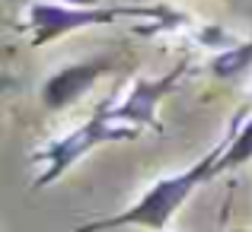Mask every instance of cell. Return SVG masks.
Returning <instances> with one entry per match:
<instances>
[{
    "label": "cell",
    "mask_w": 252,
    "mask_h": 232,
    "mask_svg": "<svg viewBox=\"0 0 252 232\" xmlns=\"http://www.w3.org/2000/svg\"><path fill=\"white\" fill-rule=\"evenodd\" d=\"M134 137H137V130L128 128L125 121H115V118H112V105H102V108H96V115H93L90 121H83L77 130H70L67 137L48 143V147H42L32 156L35 162H42L35 188H45V184L58 181V178H61L77 159H83L90 150L102 147V143H115V140H134Z\"/></svg>",
    "instance_id": "7a4b0ae2"
},
{
    "label": "cell",
    "mask_w": 252,
    "mask_h": 232,
    "mask_svg": "<svg viewBox=\"0 0 252 232\" xmlns=\"http://www.w3.org/2000/svg\"><path fill=\"white\" fill-rule=\"evenodd\" d=\"M252 67V42H243V45H230L227 51L211 61V70H214L217 79H236L243 77L246 70Z\"/></svg>",
    "instance_id": "8992f818"
},
{
    "label": "cell",
    "mask_w": 252,
    "mask_h": 232,
    "mask_svg": "<svg viewBox=\"0 0 252 232\" xmlns=\"http://www.w3.org/2000/svg\"><path fill=\"white\" fill-rule=\"evenodd\" d=\"M252 159V118L246 124H243L240 130H236V137L227 143V150L220 153V159H217V175L220 172H227V169H240L243 162H249Z\"/></svg>",
    "instance_id": "52a82bcc"
},
{
    "label": "cell",
    "mask_w": 252,
    "mask_h": 232,
    "mask_svg": "<svg viewBox=\"0 0 252 232\" xmlns=\"http://www.w3.org/2000/svg\"><path fill=\"white\" fill-rule=\"evenodd\" d=\"M58 3H67V6H96V0H58Z\"/></svg>",
    "instance_id": "ba28073f"
},
{
    "label": "cell",
    "mask_w": 252,
    "mask_h": 232,
    "mask_svg": "<svg viewBox=\"0 0 252 232\" xmlns=\"http://www.w3.org/2000/svg\"><path fill=\"white\" fill-rule=\"evenodd\" d=\"M220 153H223V147H217L211 156L198 159L191 169L157 181L150 191H144V197H137V204H131V207L122 210L118 216H109V220H99V223H86V226L74 229V232H102V229H122V226H144V229L163 232L169 226L172 213L189 201L191 191H195L201 181H208V178L217 175L214 169H217Z\"/></svg>",
    "instance_id": "6da1fadb"
},
{
    "label": "cell",
    "mask_w": 252,
    "mask_h": 232,
    "mask_svg": "<svg viewBox=\"0 0 252 232\" xmlns=\"http://www.w3.org/2000/svg\"><path fill=\"white\" fill-rule=\"evenodd\" d=\"M10 3H23V0H10Z\"/></svg>",
    "instance_id": "9c48e42d"
},
{
    "label": "cell",
    "mask_w": 252,
    "mask_h": 232,
    "mask_svg": "<svg viewBox=\"0 0 252 232\" xmlns=\"http://www.w3.org/2000/svg\"><path fill=\"white\" fill-rule=\"evenodd\" d=\"M185 67H189V61H182L179 67H172L169 74L160 77V79H137L134 89L125 96V102L112 108V118H115V121H125V124L128 121L131 124H144V128L157 124V105H160L163 96H169L172 86L185 77Z\"/></svg>",
    "instance_id": "277c9868"
},
{
    "label": "cell",
    "mask_w": 252,
    "mask_h": 232,
    "mask_svg": "<svg viewBox=\"0 0 252 232\" xmlns=\"http://www.w3.org/2000/svg\"><path fill=\"white\" fill-rule=\"evenodd\" d=\"M105 67H109L105 61H83V64L61 67L58 74H51L42 83V105L51 108V111L67 108L70 102H77V99L105 74Z\"/></svg>",
    "instance_id": "5b68a950"
},
{
    "label": "cell",
    "mask_w": 252,
    "mask_h": 232,
    "mask_svg": "<svg viewBox=\"0 0 252 232\" xmlns=\"http://www.w3.org/2000/svg\"><path fill=\"white\" fill-rule=\"evenodd\" d=\"M163 10L154 6H67V3H32L29 6V26H32V45H45L51 38H61L67 32L86 29V26H105L122 16H160Z\"/></svg>",
    "instance_id": "3957f363"
}]
</instances>
